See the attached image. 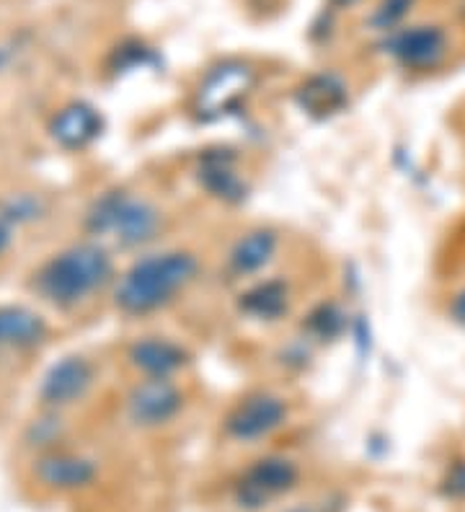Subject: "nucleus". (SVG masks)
<instances>
[{
  "mask_svg": "<svg viewBox=\"0 0 465 512\" xmlns=\"http://www.w3.org/2000/svg\"><path fill=\"white\" fill-rule=\"evenodd\" d=\"M287 308H290V285L277 277L254 282L238 295V311L248 319L277 321L285 316Z\"/></svg>",
  "mask_w": 465,
  "mask_h": 512,
  "instance_id": "dca6fc26",
  "label": "nucleus"
},
{
  "mask_svg": "<svg viewBox=\"0 0 465 512\" xmlns=\"http://www.w3.org/2000/svg\"><path fill=\"white\" fill-rule=\"evenodd\" d=\"M11 241H13V228L6 223V220L0 218V256L11 249Z\"/></svg>",
  "mask_w": 465,
  "mask_h": 512,
  "instance_id": "5701e85b",
  "label": "nucleus"
},
{
  "mask_svg": "<svg viewBox=\"0 0 465 512\" xmlns=\"http://www.w3.org/2000/svg\"><path fill=\"white\" fill-rule=\"evenodd\" d=\"M114 277L109 251L96 241H83L52 254L31 275V290L52 308L70 311L104 290Z\"/></svg>",
  "mask_w": 465,
  "mask_h": 512,
  "instance_id": "f03ea898",
  "label": "nucleus"
},
{
  "mask_svg": "<svg viewBox=\"0 0 465 512\" xmlns=\"http://www.w3.org/2000/svg\"><path fill=\"white\" fill-rule=\"evenodd\" d=\"M254 88V70L246 63H230L217 65L205 75V81L199 86L197 109L205 119L225 117V114L236 112Z\"/></svg>",
  "mask_w": 465,
  "mask_h": 512,
  "instance_id": "6e6552de",
  "label": "nucleus"
},
{
  "mask_svg": "<svg viewBox=\"0 0 465 512\" xmlns=\"http://www.w3.org/2000/svg\"><path fill=\"white\" fill-rule=\"evenodd\" d=\"M104 117L88 101H70L50 119V138L65 150H83L101 138Z\"/></svg>",
  "mask_w": 465,
  "mask_h": 512,
  "instance_id": "9b49d317",
  "label": "nucleus"
},
{
  "mask_svg": "<svg viewBox=\"0 0 465 512\" xmlns=\"http://www.w3.org/2000/svg\"><path fill=\"white\" fill-rule=\"evenodd\" d=\"M47 337V324L26 306H0V347L31 350Z\"/></svg>",
  "mask_w": 465,
  "mask_h": 512,
  "instance_id": "f3484780",
  "label": "nucleus"
},
{
  "mask_svg": "<svg viewBox=\"0 0 465 512\" xmlns=\"http://www.w3.org/2000/svg\"><path fill=\"white\" fill-rule=\"evenodd\" d=\"M6 63H8V52L3 50V47H0V70L6 68Z\"/></svg>",
  "mask_w": 465,
  "mask_h": 512,
  "instance_id": "393cba45",
  "label": "nucleus"
},
{
  "mask_svg": "<svg viewBox=\"0 0 465 512\" xmlns=\"http://www.w3.org/2000/svg\"><path fill=\"white\" fill-rule=\"evenodd\" d=\"M344 326V316H341L339 308L334 303H321L318 308H313V313L308 316V331H313L316 337H336Z\"/></svg>",
  "mask_w": 465,
  "mask_h": 512,
  "instance_id": "aec40b11",
  "label": "nucleus"
},
{
  "mask_svg": "<svg viewBox=\"0 0 465 512\" xmlns=\"http://www.w3.org/2000/svg\"><path fill=\"white\" fill-rule=\"evenodd\" d=\"M442 494L450 500H465V461H455L442 479Z\"/></svg>",
  "mask_w": 465,
  "mask_h": 512,
  "instance_id": "412c9836",
  "label": "nucleus"
},
{
  "mask_svg": "<svg viewBox=\"0 0 465 512\" xmlns=\"http://www.w3.org/2000/svg\"><path fill=\"white\" fill-rule=\"evenodd\" d=\"M83 225L91 236L112 238L122 249H140L158 238L163 213L145 197H135L124 189H109L91 202Z\"/></svg>",
  "mask_w": 465,
  "mask_h": 512,
  "instance_id": "7ed1b4c3",
  "label": "nucleus"
},
{
  "mask_svg": "<svg viewBox=\"0 0 465 512\" xmlns=\"http://www.w3.org/2000/svg\"><path fill=\"white\" fill-rule=\"evenodd\" d=\"M290 406L272 391H251L225 414L223 430L236 443H259L287 425Z\"/></svg>",
  "mask_w": 465,
  "mask_h": 512,
  "instance_id": "20e7f679",
  "label": "nucleus"
},
{
  "mask_svg": "<svg viewBox=\"0 0 465 512\" xmlns=\"http://www.w3.org/2000/svg\"><path fill=\"white\" fill-rule=\"evenodd\" d=\"M298 463L285 456H264L254 461L236 481V502L243 510H261L298 487Z\"/></svg>",
  "mask_w": 465,
  "mask_h": 512,
  "instance_id": "39448f33",
  "label": "nucleus"
},
{
  "mask_svg": "<svg viewBox=\"0 0 465 512\" xmlns=\"http://www.w3.org/2000/svg\"><path fill=\"white\" fill-rule=\"evenodd\" d=\"M127 363L145 378H174L192 363L186 347L168 337H140L127 350Z\"/></svg>",
  "mask_w": 465,
  "mask_h": 512,
  "instance_id": "9d476101",
  "label": "nucleus"
},
{
  "mask_svg": "<svg viewBox=\"0 0 465 512\" xmlns=\"http://www.w3.org/2000/svg\"><path fill=\"white\" fill-rule=\"evenodd\" d=\"M124 406L132 425L155 430L179 417L184 409V391L176 386L174 378H143L130 388Z\"/></svg>",
  "mask_w": 465,
  "mask_h": 512,
  "instance_id": "0eeeda50",
  "label": "nucleus"
},
{
  "mask_svg": "<svg viewBox=\"0 0 465 512\" xmlns=\"http://www.w3.org/2000/svg\"><path fill=\"white\" fill-rule=\"evenodd\" d=\"M411 8H414V0H380L378 8L372 11L370 24L378 32H396V29H401L403 19L409 16Z\"/></svg>",
  "mask_w": 465,
  "mask_h": 512,
  "instance_id": "a211bd4d",
  "label": "nucleus"
},
{
  "mask_svg": "<svg viewBox=\"0 0 465 512\" xmlns=\"http://www.w3.org/2000/svg\"><path fill=\"white\" fill-rule=\"evenodd\" d=\"M279 238L272 228H254L243 233L228 251V272L233 277H254L272 264Z\"/></svg>",
  "mask_w": 465,
  "mask_h": 512,
  "instance_id": "2eb2a0df",
  "label": "nucleus"
},
{
  "mask_svg": "<svg viewBox=\"0 0 465 512\" xmlns=\"http://www.w3.org/2000/svg\"><path fill=\"white\" fill-rule=\"evenodd\" d=\"M295 104L313 119H331L349 107V86L331 70L308 75L295 88Z\"/></svg>",
  "mask_w": 465,
  "mask_h": 512,
  "instance_id": "f8f14e48",
  "label": "nucleus"
},
{
  "mask_svg": "<svg viewBox=\"0 0 465 512\" xmlns=\"http://www.w3.org/2000/svg\"><path fill=\"white\" fill-rule=\"evenodd\" d=\"M287 512H316V510H310V507H292V510Z\"/></svg>",
  "mask_w": 465,
  "mask_h": 512,
  "instance_id": "a878e982",
  "label": "nucleus"
},
{
  "mask_svg": "<svg viewBox=\"0 0 465 512\" xmlns=\"http://www.w3.org/2000/svg\"><path fill=\"white\" fill-rule=\"evenodd\" d=\"M197 179L215 200L228 202V205H238V202L246 200L248 184L230 150H210L199 158Z\"/></svg>",
  "mask_w": 465,
  "mask_h": 512,
  "instance_id": "ddd939ff",
  "label": "nucleus"
},
{
  "mask_svg": "<svg viewBox=\"0 0 465 512\" xmlns=\"http://www.w3.org/2000/svg\"><path fill=\"white\" fill-rule=\"evenodd\" d=\"M385 47L398 68L409 73H432L450 55V37L440 24L401 26L391 32Z\"/></svg>",
  "mask_w": 465,
  "mask_h": 512,
  "instance_id": "423d86ee",
  "label": "nucleus"
},
{
  "mask_svg": "<svg viewBox=\"0 0 465 512\" xmlns=\"http://www.w3.org/2000/svg\"><path fill=\"white\" fill-rule=\"evenodd\" d=\"M458 16H460V19L465 21V0H463V3H460V6H458Z\"/></svg>",
  "mask_w": 465,
  "mask_h": 512,
  "instance_id": "bb28decb",
  "label": "nucleus"
},
{
  "mask_svg": "<svg viewBox=\"0 0 465 512\" xmlns=\"http://www.w3.org/2000/svg\"><path fill=\"white\" fill-rule=\"evenodd\" d=\"M42 215V202L37 197H31V194H19V197H11V200L3 205L0 210V218L6 220L8 225H21V223H31V220H37Z\"/></svg>",
  "mask_w": 465,
  "mask_h": 512,
  "instance_id": "6ab92c4d",
  "label": "nucleus"
},
{
  "mask_svg": "<svg viewBox=\"0 0 465 512\" xmlns=\"http://www.w3.org/2000/svg\"><path fill=\"white\" fill-rule=\"evenodd\" d=\"M93 381H96V368L88 357L65 355L42 375L39 401L50 409H65L86 399Z\"/></svg>",
  "mask_w": 465,
  "mask_h": 512,
  "instance_id": "1a4fd4ad",
  "label": "nucleus"
},
{
  "mask_svg": "<svg viewBox=\"0 0 465 512\" xmlns=\"http://www.w3.org/2000/svg\"><path fill=\"white\" fill-rule=\"evenodd\" d=\"M34 476L44 487L57 489V492H73V489L88 487L96 479V463L86 456L75 453H44L34 466Z\"/></svg>",
  "mask_w": 465,
  "mask_h": 512,
  "instance_id": "4468645a",
  "label": "nucleus"
},
{
  "mask_svg": "<svg viewBox=\"0 0 465 512\" xmlns=\"http://www.w3.org/2000/svg\"><path fill=\"white\" fill-rule=\"evenodd\" d=\"M199 275L197 254L163 249L140 256L124 269L114 288V306L124 316H150L181 298Z\"/></svg>",
  "mask_w": 465,
  "mask_h": 512,
  "instance_id": "f257e3e1",
  "label": "nucleus"
},
{
  "mask_svg": "<svg viewBox=\"0 0 465 512\" xmlns=\"http://www.w3.org/2000/svg\"><path fill=\"white\" fill-rule=\"evenodd\" d=\"M331 3L339 8H349V6H354V3H360V0H331Z\"/></svg>",
  "mask_w": 465,
  "mask_h": 512,
  "instance_id": "b1692460",
  "label": "nucleus"
},
{
  "mask_svg": "<svg viewBox=\"0 0 465 512\" xmlns=\"http://www.w3.org/2000/svg\"><path fill=\"white\" fill-rule=\"evenodd\" d=\"M447 319H450V324L465 331V285L455 290L450 300H447Z\"/></svg>",
  "mask_w": 465,
  "mask_h": 512,
  "instance_id": "4be33fe9",
  "label": "nucleus"
}]
</instances>
